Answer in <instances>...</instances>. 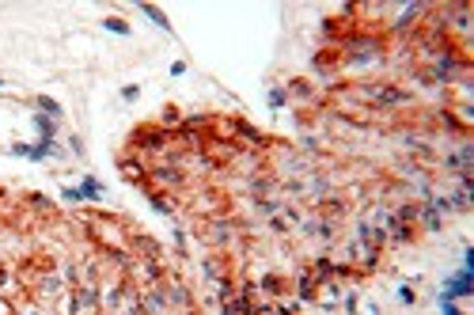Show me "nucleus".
<instances>
[{
    "label": "nucleus",
    "instance_id": "3",
    "mask_svg": "<svg viewBox=\"0 0 474 315\" xmlns=\"http://www.w3.org/2000/svg\"><path fill=\"white\" fill-rule=\"evenodd\" d=\"M144 12H148V19H155L160 27H167V19H164V12L160 8H152V4H144Z\"/></svg>",
    "mask_w": 474,
    "mask_h": 315
},
{
    "label": "nucleus",
    "instance_id": "2",
    "mask_svg": "<svg viewBox=\"0 0 474 315\" xmlns=\"http://www.w3.org/2000/svg\"><path fill=\"white\" fill-rule=\"evenodd\" d=\"M106 31H114V34H129V27H125V23H121V19H106Z\"/></svg>",
    "mask_w": 474,
    "mask_h": 315
},
{
    "label": "nucleus",
    "instance_id": "1",
    "mask_svg": "<svg viewBox=\"0 0 474 315\" xmlns=\"http://www.w3.org/2000/svg\"><path fill=\"white\" fill-rule=\"evenodd\" d=\"M466 292H470V270H463V273H459L455 281H451L448 289H444V296H440V300H451V296H466Z\"/></svg>",
    "mask_w": 474,
    "mask_h": 315
},
{
    "label": "nucleus",
    "instance_id": "4",
    "mask_svg": "<svg viewBox=\"0 0 474 315\" xmlns=\"http://www.w3.org/2000/svg\"><path fill=\"white\" fill-rule=\"evenodd\" d=\"M440 307H444V315H459V307L451 304V300H440Z\"/></svg>",
    "mask_w": 474,
    "mask_h": 315
}]
</instances>
